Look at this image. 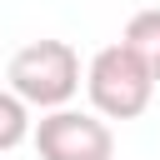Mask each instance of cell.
<instances>
[{
    "mask_svg": "<svg viewBox=\"0 0 160 160\" xmlns=\"http://www.w3.org/2000/svg\"><path fill=\"white\" fill-rule=\"evenodd\" d=\"M35 150L40 160H115V135L100 115L65 105L35 120Z\"/></svg>",
    "mask_w": 160,
    "mask_h": 160,
    "instance_id": "cell-3",
    "label": "cell"
},
{
    "mask_svg": "<svg viewBox=\"0 0 160 160\" xmlns=\"http://www.w3.org/2000/svg\"><path fill=\"white\" fill-rule=\"evenodd\" d=\"M5 80L25 105L50 115V110H65L70 95L80 90V55L65 40H30L10 55Z\"/></svg>",
    "mask_w": 160,
    "mask_h": 160,
    "instance_id": "cell-1",
    "label": "cell"
},
{
    "mask_svg": "<svg viewBox=\"0 0 160 160\" xmlns=\"http://www.w3.org/2000/svg\"><path fill=\"white\" fill-rule=\"evenodd\" d=\"M85 90H90L95 115H105V120H135V115L150 110L155 75L115 40V45H105V50L90 55V65H85Z\"/></svg>",
    "mask_w": 160,
    "mask_h": 160,
    "instance_id": "cell-2",
    "label": "cell"
},
{
    "mask_svg": "<svg viewBox=\"0 0 160 160\" xmlns=\"http://www.w3.org/2000/svg\"><path fill=\"white\" fill-rule=\"evenodd\" d=\"M30 105L15 95V90H0V155L15 150L20 140H30Z\"/></svg>",
    "mask_w": 160,
    "mask_h": 160,
    "instance_id": "cell-5",
    "label": "cell"
},
{
    "mask_svg": "<svg viewBox=\"0 0 160 160\" xmlns=\"http://www.w3.org/2000/svg\"><path fill=\"white\" fill-rule=\"evenodd\" d=\"M120 45L160 80V10H135L130 20H125V35H120Z\"/></svg>",
    "mask_w": 160,
    "mask_h": 160,
    "instance_id": "cell-4",
    "label": "cell"
}]
</instances>
